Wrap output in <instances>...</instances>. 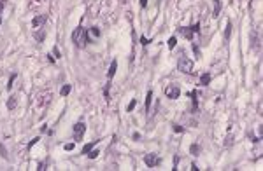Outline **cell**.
Returning a JSON list of instances; mask_svg holds the SVG:
<instances>
[{
  "label": "cell",
  "mask_w": 263,
  "mask_h": 171,
  "mask_svg": "<svg viewBox=\"0 0 263 171\" xmlns=\"http://www.w3.org/2000/svg\"><path fill=\"white\" fill-rule=\"evenodd\" d=\"M179 94H181V89L177 87V86H167L165 87V96L167 98H170V100H177L179 98Z\"/></svg>",
  "instance_id": "5b68a950"
},
{
  "label": "cell",
  "mask_w": 263,
  "mask_h": 171,
  "mask_svg": "<svg viewBox=\"0 0 263 171\" xmlns=\"http://www.w3.org/2000/svg\"><path fill=\"white\" fill-rule=\"evenodd\" d=\"M135 105H137V100H132V101H130V105L126 107V112H132L133 108H135Z\"/></svg>",
  "instance_id": "484cf974"
},
{
  "label": "cell",
  "mask_w": 263,
  "mask_h": 171,
  "mask_svg": "<svg viewBox=\"0 0 263 171\" xmlns=\"http://www.w3.org/2000/svg\"><path fill=\"white\" fill-rule=\"evenodd\" d=\"M151 103H153V91H147V94H146V112H149Z\"/></svg>",
  "instance_id": "8fae6325"
},
{
  "label": "cell",
  "mask_w": 263,
  "mask_h": 171,
  "mask_svg": "<svg viewBox=\"0 0 263 171\" xmlns=\"http://www.w3.org/2000/svg\"><path fill=\"white\" fill-rule=\"evenodd\" d=\"M69 93H70V84H65V86L60 89V94H61V96H67Z\"/></svg>",
  "instance_id": "d6986e66"
},
{
  "label": "cell",
  "mask_w": 263,
  "mask_h": 171,
  "mask_svg": "<svg viewBox=\"0 0 263 171\" xmlns=\"http://www.w3.org/2000/svg\"><path fill=\"white\" fill-rule=\"evenodd\" d=\"M144 162H146L147 168H154V166H158V164L162 162V159H160L156 154H146V155H144Z\"/></svg>",
  "instance_id": "277c9868"
},
{
  "label": "cell",
  "mask_w": 263,
  "mask_h": 171,
  "mask_svg": "<svg viewBox=\"0 0 263 171\" xmlns=\"http://www.w3.org/2000/svg\"><path fill=\"white\" fill-rule=\"evenodd\" d=\"M149 42H151V40H147L146 37H142V35H141V44H142V46H147Z\"/></svg>",
  "instance_id": "4dcf8cb0"
},
{
  "label": "cell",
  "mask_w": 263,
  "mask_h": 171,
  "mask_svg": "<svg viewBox=\"0 0 263 171\" xmlns=\"http://www.w3.org/2000/svg\"><path fill=\"white\" fill-rule=\"evenodd\" d=\"M211 81H212V75H211V73H203L202 77H200V84H202V86H209Z\"/></svg>",
  "instance_id": "30bf717a"
},
{
  "label": "cell",
  "mask_w": 263,
  "mask_h": 171,
  "mask_svg": "<svg viewBox=\"0 0 263 171\" xmlns=\"http://www.w3.org/2000/svg\"><path fill=\"white\" fill-rule=\"evenodd\" d=\"M177 162H179V155L174 157V168H172V170H177Z\"/></svg>",
  "instance_id": "1f68e13d"
},
{
  "label": "cell",
  "mask_w": 263,
  "mask_h": 171,
  "mask_svg": "<svg viewBox=\"0 0 263 171\" xmlns=\"http://www.w3.org/2000/svg\"><path fill=\"white\" fill-rule=\"evenodd\" d=\"M16 77H18V75H16V73H12V75H11V77H9V84H7V89H12V84H14V81H16Z\"/></svg>",
  "instance_id": "44dd1931"
},
{
  "label": "cell",
  "mask_w": 263,
  "mask_h": 171,
  "mask_svg": "<svg viewBox=\"0 0 263 171\" xmlns=\"http://www.w3.org/2000/svg\"><path fill=\"white\" fill-rule=\"evenodd\" d=\"M86 133V124L84 122H76L74 124V141H81Z\"/></svg>",
  "instance_id": "3957f363"
},
{
  "label": "cell",
  "mask_w": 263,
  "mask_h": 171,
  "mask_svg": "<svg viewBox=\"0 0 263 171\" xmlns=\"http://www.w3.org/2000/svg\"><path fill=\"white\" fill-rule=\"evenodd\" d=\"M141 7H147V0H141Z\"/></svg>",
  "instance_id": "d590c367"
},
{
  "label": "cell",
  "mask_w": 263,
  "mask_h": 171,
  "mask_svg": "<svg viewBox=\"0 0 263 171\" xmlns=\"http://www.w3.org/2000/svg\"><path fill=\"white\" fill-rule=\"evenodd\" d=\"M177 33L182 35V37H186L188 40H193V30L190 28V26H179V28H177Z\"/></svg>",
  "instance_id": "8992f818"
},
{
  "label": "cell",
  "mask_w": 263,
  "mask_h": 171,
  "mask_svg": "<svg viewBox=\"0 0 263 171\" xmlns=\"http://www.w3.org/2000/svg\"><path fill=\"white\" fill-rule=\"evenodd\" d=\"M0 155H2V159L9 161V154H7V150H5V145H4V143H0Z\"/></svg>",
  "instance_id": "ac0fdd59"
},
{
  "label": "cell",
  "mask_w": 263,
  "mask_h": 171,
  "mask_svg": "<svg viewBox=\"0 0 263 171\" xmlns=\"http://www.w3.org/2000/svg\"><path fill=\"white\" fill-rule=\"evenodd\" d=\"M37 170H39V171H44V170H46V162H41V164H39V168H37Z\"/></svg>",
  "instance_id": "d6a6232c"
},
{
  "label": "cell",
  "mask_w": 263,
  "mask_h": 171,
  "mask_svg": "<svg viewBox=\"0 0 263 171\" xmlns=\"http://www.w3.org/2000/svg\"><path fill=\"white\" fill-rule=\"evenodd\" d=\"M74 147H76V141H74V143H65V145H63V149H65L67 152H72Z\"/></svg>",
  "instance_id": "cb8c5ba5"
},
{
  "label": "cell",
  "mask_w": 263,
  "mask_h": 171,
  "mask_svg": "<svg viewBox=\"0 0 263 171\" xmlns=\"http://www.w3.org/2000/svg\"><path fill=\"white\" fill-rule=\"evenodd\" d=\"M0 25H2V18H0Z\"/></svg>",
  "instance_id": "74e56055"
},
{
  "label": "cell",
  "mask_w": 263,
  "mask_h": 171,
  "mask_svg": "<svg viewBox=\"0 0 263 171\" xmlns=\"http://www.w3.org/2000/svg\"><path fill=\"white\" fill-rule=\"evenodd\" d=\"M70 39L72 42L76 44V47H79V49H82V47H86V44H88V30H84L82 26H77L76 30L72 31V35H70Z\"/></svg>",
  "instance_id": "6da1fadb"
},
{
  "label": "cell",
  "mask_w": 263,
  "mask_h": 171,
  "mask_svg": "<svg viewBox=\"0 0 263 171\" xmlns=\"http://www.w3.org/2000/svg\"><path fill=\"white\" fill-rule=\"evenodd\" d=\"M53 54H54L56 58H60V51H58V47H54V49H53Z\"/></svg>",
  "instance_id": "e575fe53"
},
{
  "label": "cell",
  "mask_w": 263,
  "mask_h": 171,
  "mask_svg": "<svg viewBox=\"0 0 263 171\" xmlns=\"http://www.w3.org/2000/svg\"><path fill=\"white\" fill-rule=\"evenodd\" d=\"M97 143H98V140H95V141H91V143H88V145H84V147H82V154H88V152H90L91 149L97 145Z\"/></svg>",
  "instance_id": "e0dca14e"
},
{
  "label": "cell",
  "mask_w": 263,
  "mask_h": 171,
  "mask_svg": "<svg viewBox=\"0 0 263 171\" xmlns=\"http://www.w3.org/2000/svg\"><path fill=\"white\" fill-rule=\"evenodd\" d=\"M88 157H90V159H97V157H98V150H93V149H91V150L88 152Z\"/></svg>",
  "instance_id": "d4e9b609"
},
{
  "label": "cell",
  "mask_w": 263,
  "mask_h": 171,
  "mask_svg": "<svg viewBox=\"0 0 263 171\" xmlns=\"http://www.w3.org/2000/svg\"><path fill=\"white\" fill-rule=\"evenodd\" d=\"M214 2V10H212V18L216 19L218 16H219V12H221V0H212Z\"/></svg>",
  "instance_id": "ba28073f"
},
{
  "label": "cell",
  "mask_w": 263,
  "mask_h": 171,
  "mask_svg": "<svg viewBox=\"0 0 263 171\" xmlns=\"http://www.w3.org/2000/svg\"><path fill=\"white\" fill-rule=\"evenodd\" d=\"M175 44H177V39H175V37H170V39H169V49H174Z\"/></svg>",
  "instance_id": "603a6c76"
},
{
  "label": "cell",
  "mask_w": 263,
  "mask_h": 171,
  "mask_svg": "<svg viewBox=\"0 0 263 171\" xmlns=\"http://www.w3.org/2000/svg\"><path fill=\"white\" fill-rule=\"evenodd\" d=\"M88 31H90V33L93 35V37H100V30H98L97 26H91V28H90Z\"/></svg>",
  "instance_id": "ffe728a7"
},
{
  "label": "cell",
  "mask_w": 263,
  "mask_h": 171,
  "mask_svg": "<svg viewBox=\"0 0 263 171\" xmlns=\"http://www.w3.org/2000/svg\"><path fill=\"white\" fill-rule=\"evenodd\" d=\"M230 35H232V23L228 21L226 23V30H224V40H230Z\"/></svg>",
  "instance_id": "2e32d148"
},
{
  "label": "cell",
  "mask_w": 263,
  "mask_h": 171,
  "mask_svg": "<svg viewBox=\"0 0 263 171\" xmlns=\"http://www.w3.org/2000/svg\"><path fill=\"white\" fill-rule=\"evenodd\" d=\"M177 70L182 73H193V61L186 56H181L177 61Z\"/></svg>",
  "instance_id": "7a4b0ae2"
},
{
  "label": "cell",
  "mask_w": 263,
  "mask_h": 171,
  "mask_svg": "<svg viewBox=\"0 0 263 171\" xmlns=\"http://www.w3.org/2000/svg\"><path fill=\"white\" fill-rule=\"evenodd\" d=\"M174 131H175V133H182V131H184V128H182V126H179V124H174Z\"/></svg>",
  "instance_id": "f1b7e54d"
},
{
  "label": "cell",
  "mask_w": 263,
  "mask_h": 171,
  "mask_svg": "<svg viewBox=\"0 0 263 171\" xmlns=\"http://www.w3.org/2000/svg\"><path fill=\"white\" fill-rule=\"evenodd\" d=\"M190 28L193 30V33H198V31H200V25H198V23H195V25H191Z\"/></svg>",
  "instance_id": "83f0119b"
},
{
  "label": "cell",
  "mask_w": 263,
  "mask_h": 171,
  "mask_svg": "<svg viewBox=\"0 0 263 171\" xmlns=\"http://www.w3.org/2000/svg\"><path fill=\"white\" fill-rule=\"evenodd\" d=\"M116 70H118V61L114 60V61L111 63V66H109V72H107V77H109V79H112V77L116 75Z\"/></svg>",
  "instance_id": "9c48e42d"
},
{
  "label": "cell",
  "mask_w": 263,
  "mask_h": 171,
  "mask_svg": "<svg viewBox=\"0 0 263 171\" xmlns=\"http://www.w3.org/2000/svg\"><path fill=\"white\" fill-rule=\"evenodd\" d=\"M16 103H18V101H16V96H11L9 100H7V108H9V110H14V108H16Z\"/></svg>",
  "instance_id": "9a60e30c"
},
{
  "label": "cell",
  "mask_w": 263,
  "mask_h": 171,
  "mask_svg": "<svg viewBox=\"0 0 263 171\" xmlns=\"http://www.w3.org/2000/svg\"><path fill=\"white\" fill-rule=\"evenodd\" d=\"M33 39H35L37 42H42L44 39H46V31H44V30H37L35 33H33Z\"/></svg>",
  "instance_id": "7c38bea8"
},
{
  "label": "cell",
  "mask_w": 263,
  "mask_h": 171,
  "mask_svg": "<svg viewBox=\"0 0 263 171\" xmlns=\"http://www.w3.org/2000/svg\"><path fill=\"white\" fill-rule=\"evenodd\" d=\"M258 46H260V44H258V39H256V35H253V33H251V47H254V49H256Z\"/></svg>",
  "instance_id": "7402d4cb"
},
{
  "label": "cell",
  "mask_w": 263,
  "mask_h": 171,
  "mask_svg": "<svg viewBox=\"0 0 263 171\" xmlns=\"http://www.w3.org/2000/svg\"><path fill=\"white\" fill-rule=\"evenodd\" d=\"M37 141H39V138H33V140L30 141V145H28V149H32V147H33V145H35Z\"/></svg>",
  "instance_id": "836d02e7"
},
{
  "label": "cell",
  "mask_w": 263,
  "mask_h": 171,
  "mask_svg": "<svg viewBox=\"0 0 263 171\" xmlns=\"http://www.w3.org/2000/svg\"><path fill=\"white\" fill-rule=\"evenodd\" d=\"M193 52L196 54V58H200V49H198V47H196L195 44H193Z\"/></svg>",
  "instance_id": "f546056e"
},
{
  "label": "cell",
  "mask_w": 263,
  "mask_h": 171,
  "mask_svg": "<svg viewBox=\"0 0 263 171\" xmlns=\"http://www.w3.org/2000/svg\"><path fill=\"white\" fill-rule=\"evenodd\" d=\"M190 96H191V100H193V112H198V107H196L198 94H196V91H191V93H190Z\"/></svg>",
  "instance_id": "4fadbf2b"
},
{
  "label": "cell",
  "mask_w": 263,
  "mask_h": 171,
  "mask_svg": "<svg viewBox=\"0 0 263 171\" xmlns=\"http://www.w3.org/2000/svg\"><path fill=\"white\" fill-rule=\"evenodd\" d=\"M232 143H233V136H232V134H228V136H226V141H224V147H230Z\"/></svg>",
  "instance_id": "4316f807"
},
{
  "label": "cell",
  "mask_w": 263,
  "mask_h": 171,
  "mask_svg": "<svg viewBox=\"0 0 263 171\" xmlns=\"http://www.w3.org/2000/svg\"><path fill=\"white\" fill-rule=\"evenodd\" d=\"M46 21H48V18H46L44 14H39V16H35V18L32 19V26H33V28L44 26V25H46Z\"/></svg>",
  "instance_id": "52a82bcc"
},
{
  "label": "cell",
  "mask_w": 263,
  "mask_h": 171,
  "mask_svg": "<svg viewBox=\"0 0 263 171\" xmlns=\"http://www.w3.org/2000/svg\"><path fill=\"white\" fill-rule=\"evenodd\" d=\"M4 10V2H0V12Z\"/></svg>",
  "instance_id": "8d00e7d4"
},
{
  "label": "cell",
  "mask_w": 263,
  "mask_h": 171,
  "mask_svg": "<svg viewBox=\"0 0 263 171\" xmlns=\"http://www.w3.org/2000/svg\"><path fill=\"white\" fill-rule=\"evenodd\" d=\"M200 150H202V149H200V145H198V143H193L191 147H190V154H191V155H198V154H200Z\"/></svg>",
  "instance_id": "5bb4252c"
}]
</instances>
